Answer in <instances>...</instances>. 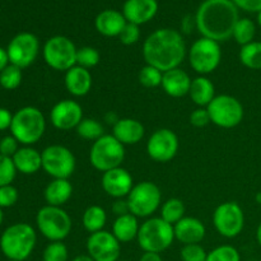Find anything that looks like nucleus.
I'll return each instance as SVG.
<instances>
[{
  "label": "nucleus",
  "instance_id": "nucleus-1",
  "mask_svg": "<svg viewBox=\"0 0 261 261\" xmlns=\"http://www.w3.org/2000/svg\"><path fill=\"white\" fill-rule=\"evenodd\" d=\"M186 54L182 35L172 28L155 30L143 43V58L147 65L154 66L162 73L178 68Z\"/></svg>",
  "mask_w": 261,
  "mask_h": 261
},
{
  "label": "nucleus",
  "instance_id": "nucleus-2",
  "mask_svg": "<svg viewBox=\"0 0 261 261\" xmlns=\"http://www.w3.org/2000/svg\"><path fill=\"white\" fill-rule=\"evenodd\" d=\"M239 19V8L232 0H205L198 8L195 24L201 37L223 42L232 37Z\"/></svg>",
  "mask_w": 261,
  "mask_h": 261
},
{
  "label": "nucleus",
  "instance_id": "nucleus-3",
  "mask_svg": "<svg viewBox=\"0 0 261 261\" xmlns=\"http://www.w3.org/2000/svg\"><path fill=\"white\" fill-rule=\"evenodd\" d=\"M37 234L27 223H15L8 227L0 237V249L8 260L24 261L35 250Z\"/></svg>",
  "mask_w": 261,
  "mask_h": 261
},
{
  "label": "nucleus",
  "instance_id": "nucleus-4",
  "mask_svg": "<svg viewBox=\"0 0 261 261\" xmlns=\"http://www.w3.org/2000/svg\"><path fill=\"white\" fill-rule=\"evenodd\" d=\"M45 116L37 107H23L13 115L10 132L22 144L32 145L37 143L45 134Z\"/></svg>",
  "mask_w": 261,
  "mask_h": 261
},
{
  "label": "nucleus",
  "instance_id": "nucleus-5",
  "mask_svg": "<svg viewBox=\"0 0 261 261\" xmlns=\"http://www.w3.org/2000/svg\"><path fill=\"white\" fill-rule=\"evenodd\" d=\"M137 240L144 252L161 254L175 241V231L172 224L163 221L161 217H153L140 224Z\"/></svg>",
  "mask_w": 261,
  "mask_h": 261
},
{
  "label": "nucleus",
  "instance_id": "nucleus-6",
  "mask_svg": "<svg viewBox=\"0 0 261 261\" xmlns=\"http://www.w3.org/2000/svg\"><path fill=\"white\" fill-rule=\"evenodd\" d=\"M36 224L45 239L50 242L64 241L70 234L73 222L61 206L45 205L37 212Z\"/></svg>",
  "mask_w": 261,
  "mask_h": 261
},
{
  "label": "nucleus",
  "instance_id": "nucleus-7",
  "mask_svg": "<svg viewBox=\"0 0 261 261\" xmlns=\"http://www.w3.org/2000/svg\"><path fill=\"white\" fill-rule=\"evenodd\" d=\"M125 160V145L121 144L114 135L101 137L93 142L89 152L91 165L99 172H107L114 168L121 167Z\"/></svg>",
  "mask_w": 261,
  "mask_h": 261
},
{
  "label": "nucleus",
  "instance_id": "nucleus-8",
  "mask_svg": "<svg viewBox=\"0 0 261 261\" xmlns=\"http://www.w3.org/2000/svg\"><path fill=\"white\" fill-rule=\"evenodd\" d=\"M126 201L133 216L137 218H148L161 206L162 193L154 182L143 181L134 185Z\"/></svg>",
  "mask_w": 261,
  "mask_h": 261
},
{
  "label": "nucleus",
  "instance_id": "nucleus-9",
  "mask_svg": "<svg viewBox=\"0 0 261 261\" xmlns=\"http://www.w3.org/2000/svg\"><path fill=\"white\" fill-rule=\"evenodd\" d=\"M76 51L73 41L65 36H54L43 45L42 55L45 63L58 71H68L76 65Z\"/></svg>",
  "mask_w": 261,
  "mask_h": 261
},
{
  "label": "nucleus",
  "instance_id": "nucleus-10",
  "mask_svg": "<svg viewBox=\"0 0 261 261\" xmlns=\"http://www.w3.org/2000/svg\"><path fill=\"white\" fill-rule=\"evenodd\" d=\"M189 63L193 70L206 75L216 70L222 60L221 45L217 41L200 37L191 45L188 53Z\"/></svg>",
  "mask_w": 261,
  "mask_h": 261
},
{
  "label": "nucleus",
  "instance_id": "nucleus-11",
  "mask_svg": "<svg viewBox=\"0 0 261 261\" xmlns=\"http://www.w3.org/2000/svg\"><path fill=\"white\" fill-rule=\"evenodd\" d=\"M214 125L223 129H232L241 124L244 120V106L241 102L229 94H219L206 106Z\"/></svg>",
  "mask_w": 261,
  "mask_h": 261
},
{
  "label": "nucleus",
  "instance_id": "nucleus-12",
  "mask_svg": "<svg viewBox=\"0 0 261 261\" xmlns=\"http://www.w3.org/2000/svg\"><path fill=\"white\" fill-rule=\"evenodd\" d=\"M42 170L53 178L68 180L75 171V157L69 148L64 145H48L41 152Z\"/></svg>",
  "mask_w": 261,
  "mask_h": 261
},
{
  "label": "nucleus",
  "instance_id": "nucleus-13",
  "mask_svg": "<svg viewBox=\"0 0 261 261\" xmlns=\"http://www.w3.org/2000/svg\"><path fill=\"white\" fill-rule=\"evenodd\" d=\"M213 224L221 236L234 239L245 227L244 211L236 201L219 204L213 213Z\"/></svg>",
  "mask_w": 261,
  "mask_h": 261
},
{
  "label": "nucleus",
  "instance_id": "nucleus-14",
  "mask_svg": "<svg viewBox=\"0 0 261 261\" xmlns=\"http://www.w3.org/2000/svg\"><path fill=\"white\" fill-rule=\"evenodd\" d=\"M9 63L23 69L32 65L40 53V41L33 33L22 32L12 38L7 48Z\"/></svg>",
  "mask_w": 261,
  "mask_h": 261
},
{
  "label": "nucleus",
  "instance_id": "nucleus-15",
  "mask_svg": "<svg viewBox=\"0 0 261 261\" xmlns=\"http://www.w3.org/2000/svg\"><path fill=\"white\" fill-rule=\"evenodd\" d=\"M178 138L171 129H158L147 142V153L153 161L166 163L172 161L178 152Z\"/></svg>",
  "mask_w": 261,
  "mask_h": 261
},
{
  "label": "nucleus",
  "instance_id": "nucleus-16",
  "mask_svg": "<svg viewBox=\"0 0 261 261\" xmlns=\"http://www.w3.org/2000/svg\"><path fill=\"white\" fill-rule=\"evenodd\" d=\"M87 254L94 261H119L121 244L109 231H99L89 234L87 240Z\"/></svg>",
  "mask_w": 261,
  "mask_h": 261
},
{
  "label": "nucleus",
  "instance_id": "nucleus-17",
  "mask_svg": "<svg viewBox=\"0 0 261 261\" xmlns=\"http://www.w3.org/2000/svg\"><path fill=\"white\" fill-rule=\"evenodd\" d=\"M83 120V109L73 99L59 101L50 111V121L54 127L63 132L76 129Z\"/></svg>",
  "mask_w": 261,
  "mask_h": 261
},
{
  "label": "nucleus",
  "instance_id": "nucleus-18",
  "mask_svg": "<svg viewBox=\"0 0 261 261\" xmlns=\"http://www.w3.org/2000/svg\"><path fill=\"white\" fill-rule=\"evenodd\" d=\"M102 189L109 196L115 199H122L127 196L134 188V181L129 171L122 167L114 168L102 176Z\"/></svg>",
  "mask_w": 261,
  "mask_h": 261
},
{
  "label": "nucleus",
  "instance_id": "nucleus-19",
  "mask_svg": "<svg viewBox=\"0 0 261 261\" xmlns=\"http://www.w3.org/2000/svg\"><path fill=\"white\" fill-rule=\"evenodd\" d=\"M157 12V0H126L122 7V14L126 22L137 25L152 20Z\"/></svg>",
  "mask_w": 261,
  "mask_h": 261
},
{
  "label": "nucleus",
  "instance_id": "nucleus-20",
  "mask_svg": "<svg viewBox=\"0 0 261 261\" xmlns=\"http://www.w3.org/2000/svg\"><path fill=\"white\" fill-rule=\"evenodd\" d=\"M173 231H175V240L184 245L200 244L206 233V228L203 222L194 217H184L173 226Z\"/></svg>",
  "mask_w": 261,
  "mask_h": 261
},
{
  "label": "nucleus",
  "instance_id": "nucleus-21",
  "mask_svg": "<svg viewBox=\"0 0 261 261\" xmlns=\"http://www.w3.org/2000/svg\"><path fill=\"white\" fill-rule=\"evenodd\" d=\"M191 82L190 78L185 70L180 68L172 69L163 73L162 76V88L166 93L173 98H180V97L186 96L190 92Z\"/></svg>",
  "mask_w": 261,
  "mask_h": 261
},
{
  "label": "nucleus",
  "instance_id": "nucleus-22",
  "mask_svg": "<svg viewBox=\"0 0 261 261\" xmlns=\"http://www.w3.org/2000/svg\"><path fill=\"white\" fill-rule=\"evenodd\" d=\"M145 129L140 121L130 117L119 119L112 127V135L124 145H134L142 142Z\"/></svg>",
  "mask_w": 261,
  "mask_h": 261
},
{
  "label": "nucleus",
  "instance_id": "nucleus-23",
  "mask_svg": "<svg viewBox=\"0 0 261 261\" xmlns=\"http://www.w3.org/2000/svg\"><path fill=\"white\" fill-rule=\"evenodd\" d=\"M65 88L71 96L83 97L89 93L92 88V74L88 69L75 65L69 69L64 76Z\"/></svg>",
  "mask_w": 261,
  "mask_h": 261
},
{
  "label": "nucleus",
  "instance_id": "nucleus-24",
  "mask_svg": "<svg viewBox=\"0 0 261 261\" xmlns=\"http://www.w3.org/2000/svg\"><path fill=\"white\" fill-rule=\"evenodd\" d=\"M126 23L124 14L115 9L103 10L97 15L94 20L97 32L106 37H119Z\"/></svg>",
  "mask_w": 261,
  "mask_h": 261
},
{
  "label": "nucleus",
  "instance_id": "nucleus-25",
  "mask_svg": "<svg viewBox=\"0 0 261 261\" xmlns=\"http://www.w3.org/2000/svg\"><path fill=\"white\" fill-rule=\"evenodd\" d=\"M12 160L17 171L23 175H33L42 168V155L35 148H20Z\"/></svg>",
  "mask_w": 261,
  "mask_h": 261
},
{
  "label": "nucleus",
  "instance_id": "nucleus-26",
  "mask_svg": "<svg viewBox=\"0 0 261 261\" xmlns=\"http://www.w3.org/2000/svg\"><path fill=\"white\" fill-rule=\"evenodd\" d=\"M73 194V186L66 178H54L43 191L47 205L63 206L69 201Z\"/></svg>",
  "mask_w": 261,
  "mask_h": 261
},
{
  "label": "nucleus",
  "instance_id": "nucleus-27",
  "mask_svg": "<svg viewBox=\"0 0 261 261\" xmlns=\"http://www.w3.org/2000/svg\"><path fill=\"white\" fill-rule=\"evenodd\" d=\"M140 224L138 218L132 213L124 214L115 219L112 224V234L117 239L120 244H127L135 240L139 233Z\"/></svg>",
  "mask_w": 261,
  "mask_h": 261
},
{
  "label": "nucleus",
  "instance_id": "nucleus-28",
  "mask_svg": "<svg viewBox=\"0 0 261 261\" xmlns=\"http://www.w3.org/2000/svg\"><path fill=\"white\" fill-rule=\"evenodd\" d=\"M189 94L196 106L206 107L216 97V88H214L213 82L208 76L199 75L191 82Z\"/></svg>",
  "mask_w": 261,
  "mask_h": 261
},
{
  "label": "nucleus",
  "instance_id": "nucleus-29",
  "mask_svg": "<svg viewBox=\"0 0 261 261\" xmlns=\"http://www.w3.org/2000/svg\"><path fill=\"white\" fill-rule=\"evenodd\" d=\"M82 222H83L84 229L89 232V233H96V232L103 231L107 222L106 211L99 205L88 206L84 211Z\"/></svg>",
  "mask_w": 261,
  "mask_h": 261
},
{
  "label": "nucleus",
  "instance_id": "nucleus-30",
  "mask_svg": "<svg viewBox=\"0 0 261 261\" xmlns=\"http://www.w3.org/2000/svg\"><path fill=\"white\" fill-rule=\"evenodd\" d=\"M240 61L251 70H261V41H252L240 50Z\"/></svg>",
  "mask_w": 261,
  "mask_h": 261
},
{
  "label": "nucleus",
  "instance_id": "nucleus-31",
  "mask_svg": "<svg viewBox=\"0 0 261 261\" xmlns=\"http://www.w3.org/2000/svg\"><path fill=\"white\" fill-rule=\"evenodd\" d=\"M184 217H185V204L180 199L171 198L162 204L161 218L167 222V223L175 226Z\"/></svg>",
  "mask_w": 261,
  "mask_h": 261
},
{
  "label": "nucleus",
  "instance_id": "nucleus-32",
  "mask_svg": "<svg viewBox=\"0 0 261 261\" xmlns=\"http://www.w3.org/2000/svg\"><path fill=\"white\" fill-rule=\"evenodd\" d=\"M255 35H256V25H255L254 20H251L250 18H240L239 22L234 25L232 37L236 40L239 45L245 46L254 41Z\"/></svg>",
  "mask_w": 261,
  "mask_h": 261
},
{
  "label": "nucleus",
  "instance_id": "nucleus-33",
  "mask_svg": "<svg viewBox=\"0 0 261 261\" xmlns=\"http://www.w3.org/2000/svg\"><path fill=\"white\" fill-rule=\"evenodd\" d=\"M76 134L86 140L96 142L101 137H103V126L96 119H83L81 124L76 126Z\"/></svg>",
  "mask_w": 261,
  "mask_h": 261
},
{
  "label": "nucleus",
  "instance_id": "nucleus-34",
  "mask_svg": "<svg viewBox=\"0 0 261 261\" xmlns=\"http://www.w3.org/2000/svg\"><path fill=\"white\" fill-rule=\"evenodd\" d=\"M20 82H22V69L18 66L10 64L0 73V86L8 91L18 88Z\"/></svg>",
  "mask_w": 261,
  "mask_h": 261
},
{
  "label": "nucleus",
  "instance_id": "nucleus-35",
  "mask_svg": "<svg viewBox=\"0 0 261 261\" xmlns=\"http://www.w3.org/2000/svg\"><path fill=\"white\" fill-rule=\"evenodd\" d=\"M101 60L98 50L91 46H84V47L78 48L76 51V65L82 66L84 69H92L97 65Z\"/></svg>",
  "mask_w": 261,
  "mask_h": 261
},
{
  "label": "nucleus",
  "instance_id": "nucleus-36",
  "mask_svg": "<svg viewBox=\"0 0 261 261\" xmlns=\"http://www.w3.org/2000/svg\"><path fill=\"white\" fill-rule=\"evenodd\" d=\"M205 261H241V255L236 247L231 245H222L208 252Z\"/></svg>",
  "mask_w": 261,
  "mask_h": 261
},
{
  "label": "nucleus",
  "instance_id": "nucleus-37",
  "mask_svg": "<svg viewBox=\"0 0 261 261\" xmlns=\"http://www.w3.org/2000/svg\"><path fill=\"white\" fill-rule=\"evenodd\" d=\"M163 73L157 68L150 65H145L139 71V83L145 88H155L162 84Z\"/></svg>",
  "mask_w": 261,
  "mask_h": 261
},
{
  "label": "nucleus",
  "instance_id": "nucleus-38",
  "mask_svg": "<svg viewBox=\"0 0 261 261\" xmlns=\"http://www.w3.org/2000/svg\"><path fill=\"white\" fill-rule=\"evenodd\" d=\"M43 261H68L69 251L66 245L63 241L50 242L45 247L42 254Z\"/></svg>",
  "mask_w": 261,
  "mask_h": 261
},
{
  "label": "nucleus",
  "instance_id": "nucleus-39",
  "mask_svg": "<svg viewBox=\"0 0 261 261\" xmlns=\"http://www.w3.org/2000/svg\"><path fill=\"white\" fill-rule=\"evenodd\" d=\"M15 173L17 168L12 158L0 154V188L10 185L15 178Z\"/></svg>",
  "mask_w": 261,
  "mask_h": 261
},
{
  "label": "nucleus",
  "instance_id": "nucleus-40",
  "mask_svg": "<svg viewBox=\"0 0 261 261\" xmlns=\"http://www.w3.org/2000/svg\"><path fill=\"white\" fill-rule=\"evenodd\" d=\"M180 256L182 261H205L208 252L200 244L184 245Z\"/></svg>",
  "mask_w": 261,
  "mask_h": 261
},
{
  "label": "nucleus",
  "instance_id": "nucleus-41",
  "mask_svg": "<svg viewBox=\"0 0 261 261\" xmlns=\"http://www.w3.org/2000/svg\"><path fill=\"white\" fill-rule=\"evenodd\" d=\"M119 38L120 41H121V43H124V45L126 46L137 43L140 38L139 25L134 24V23H126V25L124 27L122 32L120 33Z\"/></svg>",
  "mask_w": 261,
  "mask_h": 261
},
{
  "label": "nucleus",
  "instance_id": "nucleus-42",
  "mask_svg": "<svg viewBox=\"0 0 261 261\" xmlns=\"http://www.w3.org/2000/svg\"><path fill=\"white\" fill-rule=\"evenodd\" d=\"M18 200V190L12 185L0 188V208L13 206Z\"/></svg>",
  "mask_w": 261,
  "mask_h": 261
},
{
  "label": "nucleus",
  "instance_id": "nucleus-43",
  "mask_svg": "<svg viewBox=\"0 0 261 261\" xmlns=\"http://www.w3.org/2000/svg\"><path fill=\"white\" fill-rule=\"evenodd\" d=\"M211 121V116L206 107H198L190 115V124L195 127H204Z\"/></svg>",
  "mask_w": 261,
  "mask_h": 261
},
{
  "label": "nucleus",
  "instance_id": "nucleus-44",
  "mask_svg": "<svg viewBox=\"0 0 261 261\" xmlns=\"http://www.w3.org/2000/svg\"><path fill=\"white\" fill-rule=\"evenodd\" d=\"M18 140L14 137H5L0 140V154L13 158L18 150Z\"/></svg>",
  "mask_w": 261,
  "mask_h": 261
},
{
  "label": "nucleus",
  "instance_id": "nucleus-45",
  "mask_svg": "<svg viewBox=\"0 0 261 261\" xmlns=\"http://www.w3.org/2000/svg\"><path fill=\"white\" fill-rule=\"evenodd\" d=\"M239 9L245 12L259 13L261 12V0H232Z\"/></svg>",
  "mask_w": 261,
  "mask_h": 261
},
{
  "label": "nucleus",
  "instance_id": "nucleus-46",
  "mask_svg": "<svg viewBox=\"0 0 261 261\" xmlns=\"http://www.w3.org/2000/svg\"><path fill=\"white\" fill-rule=\"evenodd\" d=\"M12 120H13V115L10 114L9 110L0 107V132L5 129H10Z\"/></svg>",
  "mask_w": 261,
  "mask_h": 261
},
{
  "label": "nucleus",
  "instance_id": "nucleus-47",
  "mask_svg": "<svg viewBox=\"0 0 261 261\" xmlns=\"http://www.w3.org/2000/svg\"><path fill=\"white\" fill-rule=\"evenodd\" d=\"M112 212H114V213L116 214L117 217L130 213L129 205H127V201L122 200V199H116V201H115L114 205H112Z\"/></svg>",
  "mask_w": 261,
  "mask_h": 261
},
{
  "label": "nucleus",
  "instance_id": "nucleus-48",
  "mask_svg": "<svg viewBox=\"0 0 261 261\" xmlns=\"http://www.w3.org/2000/svg\"><path fill=\"white\" fill-rule=\"evenodd\" d=\"M139 261H163V260L160 254H155V252H144V254L139 257Z\"/></svg>",
  "mask_w": 261,
  "mask_h": 261
},
{
  "label": "nucleus",
  "instance_id": "nucleus-49",
  "mask_svg": "<svg viewBox=\"0 0 261 261\" xmlns=\"http://www.w3.org/2000/svg\"><path fill=\"white\" fill-rule=\"evenodd\" d=\"M8 63H9V58H8L7 50L0 47V73L7 68Z\"/></svg>",
  "mask_w": 261,
  "mask_h": 261
},
{
  "label": "nucleus",
  "instance_id": "nucleus-50",
  "mask_svg": "<svg viewBox=\"0 0 261 261\" xmlns=\"http://www.w3.org/2000/svg\"><path fill=\"white\" fill-rule=\"evenodd\" d=\"M73 261H94V260L92 259L88 254H83V255H78V256L74 257Z\"/></svg>",
  "mask_w": 261,
  "mask_h": 261
},
{
  "label": "nucleus",
  "instance_id": "nucleus-51",
  "mask_svg": "<svg viewBox=\"0 0 261 261\" xmlns=\"http://www.w3.org/2000/svg\"><path fill=\"white\" fill-rule=\"evenodd\" d=\"M256 241L257 244H259V246L261 247V222L259 223V226H257V229H256Z\"/></svg>",
  "mask_w": 261,
  "mask_h": 261
},
{
  "label": "nucleus",
  "instance_id": "nucleus-52",
  "mask_svg": "<svg viewBox=\"0 0 261 261\" xmlns=\"http://www.w3.org/2000/svg\"><path fill=\"white\" fill-rule=\"evenodd\" d=\"M257 23H259V25L261 27V12L257 13Z\"/></svg>",
  "mask_w": 261,
  "mask_h": 261
},
{
  "label": "nucleus",
  "instance_id": "nucleus-53",
  "mask_svg": "<svg viewBox=\"0 0 261 261\" xmlns=\"http://www.w3.org/2000/svg\"><path fill=\"white\" fill-rule=\"evenodd\" d=\"M256 200H257V203L261 204V193H259V194H257V195H256Z\"/></svg>",
  "mask_w": 261,
  "mask_h": 261
},
{
  "label": "nucleus",
  "instance_id": "nucleus-54",
  "mask_svg": "<svg viewBox=\"0 0 261 261\" xmlns=\"http://www.w3.org/2000/svg\"><path fill=\"white\" fill-rule=\"evenodd\" d=\"M2 222H3V212H2V208H0V226H2Z\"/></svg>",
  "mask_w": 261,
  "mask_h": 261
},
{
  "label": "nucleus",
  "instance_id": "nucleus-55",
  "mask_svg": "<svg viewBox=\"0 0 261 261\" xmlns=\"http://www.w3.org/2000/svg\"><path fill=\"white\" fill-rule=\"evenodd\" d=\"M8 261H17V260H8Z\"/></svg>",
  "mask_w": 261,
  "mask_h": 261
},
{
  "label": "nucleus",
  "instance_id": "nucleus-56",
  "mask_svg": "<svg viewBox=\"0 0 261 261\" xmlns=\"http://www.w3.org/2000/svg\"><path fill=\"white\" fill-rule=\"evenodd\" d=\"M119 261H125V260H119Z\"/></svg>",
  "mask_w": 261,
  "mask_h": 261
}]
</instances>
